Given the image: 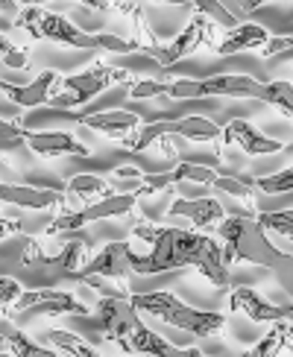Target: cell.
Returning a JSON list of instances; mask_svg holds the SVG:
<instances>
[{
	"instance_id": "f35d334b",
	"label": "cell",
	"mask_w": 293,
	"mask_h": 357,
	"mask_svg": "<svg viewBox=\"0 0 293 357\" xmlns=\"http://www.w3.org/2000/svg\"><path fill=\"white\" fill-rule=\"evenodd\" d=\"M18 229H21V222H12L9 217H3V231H0V237H3V241H6V237H9V234H15Z\"/></svg>"
},
{
	"instance_id": "7c38bea8",
	"label": "cell",
	"mask_w": 293,
	"mask_h": 357,
	"mask_svg": "<svg viewBox=\"0 0 293 357\" xmlns=\"http://www.w3.org/2000/svg\"><path fill=\"white\" fill-rule=\"evenodd\" d=\"M62 88V77H59L56 70H41L36 73L29 82H18L12 85L9 79L0 82V91H3V100L12 102V106L18 109H38L44 102H50L53 94Z\"/></svg>"
},
{
	"instance_id": "9a60e30c",
	"label": "cell",
	"mask_w": 293,
	"mask_h": 357,
	"mask_svg": "<svg viewBox=\"0 0 293 357\" xmlns=\"http://www.w3.org/2000/svg\"><path fill=\"white\" fill-rule=\"evenodd\" d=\"M0 199L6 205L33 208V211H47V208H68L65 190L56 188H38V185H0Z\"/></svg>"
},
{
	"instance_id": "8992f818",
	"label": "cell",
	"mask_w": 293,
	"mask_h": 357,
	"mask_svg": "<svg viewBox=\"0 0 293 357\" xmlns=\"http://www.w3.org/2000/svg\"><path fill=\"white\" fill-rule=\"evenodd\" d=\"M170 100H200V97H264V82L246 73H214V77H182L167 82Z\"/></svg>"
},
{
	"instance_id": "484cf974",
	"label": "cell",
	"mask_w": 293,
	"mask_h": 357,
	"mask_svg": "<svg viewBox=\"0 0 293 357\" xmlns=\"http://www.w3.org/2000/svg\"><path fill=\"white\" fill-rule=\"evenodd\" d=\"M214 188H217V190H223V193H229L232 199H241V202H243V205H249V208L255 205V202H253L255 178H249V176H238L234 170H223V173L217 176Z\"/></svg>"
},
{
	"instance_id": "2e32d148",
	"label": "cell",
	"mask_w": 293,
	"mask_h": 357,
	"mask_svg": "<svg viewBox=\"0 0 293 357\" xmlns=\"http://www.w3.org/2000/svg\"><path fill=\"white\" fill-rule=\"evenodd\" d=\"M229 314H241L253 322H282L287 319V310L278 307V305H270L264 296H258L253 287H234L232 296H229Z\"/></svg>"
},
{
	"instance_id": "277c9868",
	"label": "cell",
	"mask_w": 293,
	"mask_h": 357,
	"mask_svg": "<svg viewBox=\"0 0 293 357\" xmlns=\"http://www.w3.org/2000/svg\"><path fill=\"white\" fill-rule=\"evenodd\" d=\"M15 29H27L33 38L53 41L59 47H70V50H103L97 33H85L77 24H70L65 15L47 12L41 6H29L15 15Z\"/></svg>"
},
{
	"instance_id": "4fadbf2b",
	"label": "cell",
	"mask_w": 293,
	"mask_h": 357,
	"mask_svg": "<svg viewBox=\"0 0 293 357\" xmlns=\"http://www.w3.org/2000/svg\"><path fill=\"white\" fill-rule=\"evenodd\" d=\"M15 310H38L44 317H85L88 307L68 290H56V287H41V290H24V296L15 305Z\"/></svg>"
},
{
	"instance_id": "d6986e66",
	"label": "cell",
	"mask_w": 293,
	"mask_h": 357,
	"mask_svg": "<svg viewBox=\"0 0 293 357\" xmlns=\"http://www.w3.org/2000/svg\"><path fill=\"white\" fill-rule=\"evenodd\" d=\"M126 354H146V357H200V349H179L167 343L161 334H156L153 328H146L144 322H138V328L132 331Z\"/></svg>"
},
{
	"instance_id": "74e56055",
	"label": "cell",
	"mask_w": 293,
	"mask_h": 357,
	"mask_svg": "<svg viewBox=\"0 0 293 357\" xmlns=\"http://www.w3.org/2000/svg\"><path fill=\"white\" fill-rule=\"evenodd\" d=\"M264 3H270V0H241V15H249V12H255L258 6Z\"/></svg>"
},
{
	"instance_id": "603a6c76",
	"label": "cell",
	"mask_w": 293,
	"mask_h": 357,
	"mask_svg": "<svg viewBox=\"0 0 293 357\" xmlns=\"http://www.w3.org/2000/svg\"><path fill=\"white\" fill-rule=\"evenodd\" d=\"M65 193L88 205V202H94L100 197H109V193H114V188H112V182H106V178H100L94 173H77V176L68 178Z\"/></svg>"
},
{
	"instance_id": "6da1fadb",
	"label": "cell",
	"mask_w": 293,
	"mask_h": 357,
	"mask_svg": "<svg viewBox=\"0 0 293 357\" xmlns=\"http://www.w3.org/2000/svg\"><path fill=\"white\" fill-rule=\"evenodd\" d=\"M132 237L150 243L146 255H138V252L132 255V270L138 275H156V273L182 270V266H194L214 287L229 284V266L223 264V246L205 231L138 222V226L132 229Z\"/></svg>"
},
{
	"instance_id": "b9f144b4",
	"label": "cell",
	"mask_w": 293,
	"mask_h": 357,
	"mask_svg": "<svg viewBox=\"0 0 293 357\" xmlns=\"http://www.w3.org/2000/svg\"><path fill=\"white\" fill-rule=\"evenodd\" d=\"M285 310H287V322H293V302H290V305H285Z\"/></svg>"
},
{
	"instance_id": "e0dca14e",
	"label": "cell",
	"mask_w": 293,
	"mask_h": 357,
	"mask_svg": "<svg viewBox=\"0 0 293 357\" xmlns=\"http://www.w3.org/2000/svg\"><path fill=\"white\" fill-rule=\"evenodd\" d=\"M167 217H185L190 220L197 229L209 231V229H217L220 222L226 220V211L223 205L217 199H209V197H182L176 199L170 208H167Z\"/></svg>"
},
{
	"instance_id": "d6a6232c",
	"label": "cell",
	"mask_w": 293,
	"mask_h": 357,
	"mask_svg": "<svg viewBox=\"0 0 293 357\" xmlns=\"http://www.w3.org/2000/svg\"><path fill=\"white\" fill-rule=\"evenodd\" d=\"M0 50H3V68H15V70H21V68H27V62H29V50L27 47H18V44H12L6 36L0 38Z\"/></svg>"
},
{
	"instance_id": "ac0fdd59",
	"label": "cell",
	"mask_w": 293,
	"mask_h": 357,
	"mask_svg": "<svg viewBox=\"0 0 293 357\" xmlns=\"http://www.w3.org/2000/svg\"><path fill=\"white\" fill-rule=\"evenodd\" d=\"M223 144L241 146L246 155H276V153H282V146H285L267 135H261L253 123L241 121V117H234V121H229L223 126Z\"/></svg>"
},
{
	"instance_id": "cb8c5ba5",
	"label": "cell",
	"mask_w": 293,
	"mask_h": 357,
	"mask_svg": "<svg viewBox=\"0 0 293 357\" xmlns=\"http://www.w3.org/2000/svg\"><path fill=\"white\" fill-rule=\"evenodd\" d=\"M3 349L12 354V357H56L53 349L36 343L29 334L12 328L9 319H3Z\"/></svg>"
},
{
	"instance_id": "1f68e13d",
	"label": "cell",
	"mask_w": 293,
	"mask_h": 357,
	"mask_svg": "<svg viewBox=\"0 0 293 357\" xmlns=\"http://www.w3.org/2000/svg\"><path fill=\"white\" fill-rule=\"evenodd\" d=\"M21 296H24V284L18 278H12V275L0 278V307H3V319H9V310L18 305Z\"/></svg>"
},
{
	"instance_id": "836d02e7",
	"label": "cell",
	"mask_w": 293,
	"mask_h": 357,
	"mask_svg": "<svg viewBox=\"0 0 293 357\" xmlns=\"http://www.w3.org/2000/svg\"><path fill=\"white\" fill-rule=\"evenodd\" d=\"M0 146H3V153H12V150H18V146H27L24 126L21 123H12V121L0 123Z\"/></svg>"
},
{
	"instance_id": "5b68a950",
	"label": "cell",
	"mask_w": 293,
	"mask_h": 357,
	"mask_svg": "<svg viewBox=\"0 0 293 357\" xmlns=\"http://www.w3.org/2000/svg\"><path fill=\"white\" fill-rule=\"evenodd\" d=\"M112 85H132V77L129 70L123 68H112V65H91L85 68L80 73H73V77H65L62 79V88L53 94V100L47 102V106L65 112V109H77L82 106V102L94 100L97 94L109 91Z\"/></svg>"
},
{
	"instance_id": "52a82bcc",
	"label": "cell",
	"mask_w": 293,
	"mask_h": 357,
	"mask_svg": "<svg viewBox=\"0 0 293 357\" xmlns=\"http://www.w3.org/2000/svg\"><path fill=\"white\" fill-rule=\"evenodd\" d=\"M188 138V141H223V126L209 121V117L190 114V117H176V121H153L144 123L135 135L126 138L123 146L129 153H144L146 146H153L158 138Z\"/></svg>"
},
{
	"instance_id": "f546056e",
	"label": "cell",
	"mask_w": 293,
	"mask_h": 357,
	"mask_svg": "<svg viewBox=\"0 0 293 357\" xmlns=\"http://www.w3.org/2000/svg\"><path fill=\"white\" fill-rule=\"evenodd\" d=\"M255 220L261 222L264 231L282 234V237H287V241H293V208H287V211H264Z\"/></svg>"
},
{
	"instance_id": "4dcf8cb0",
	"label": "cell",
	"mask_w": 293,
	"mask_h": 357,
	"mask_svg": "<svg viewBox=\"0 0 293 357\" xmlns=\"http://www.w3.org/2000/svg\"><path fill=\"white\" fill-rule=\"evenodd\" d=\"M255 188L264 190V193H290L293 190V167H285V170H278L273 176H258L255 178Z\"/></svg>"
},
{
	"instance_id": "44dd1931",
	"label": "cell",
	"mask_w": 293,
	"mask_h": 357,
	"mask_svg": "<svg viewBox=\"0 0 293 357\" xmlns=\"http://www.w3.org/2000/svg\"><path fill=\"white\" fill-rule=\"evenodd\" d=\"M270 38H273L270 29H264L261 24H238L234 29H229L226 38L214 47V53L217 56H234L241 50H264Z\"/></svg>"
},
{
	"instance_id": "5bb4252c",
	"label": "cell",
	"mask_w": 293,
	"mask_h": 357,
	"mask_svg": "<svg viewBox=\"0 0 293 357\" xmlns=\"http://www.w3.org/2000/svg\"><path fill=\"white\" fill-rule=\"evenodd\" d=\"M27 146L41 158H62V155H77L85 158L91 155V146H85L80 138H73L70 132H38L24 126Z\"/></svg>"
},
{
	"instance_id": "ab89813d",
	"label": "cell",
	"mask_w": 293,
	"mask_h": 357,
	"mask_svg": "<svg viewBox=\"0 0 293 357\" xmlns=\"http://www.w3.org/2000/svg\"><path fill=\"white\" fill-rule=\"evenodd\" d=\"M15 3H21L24 9H29V6H41V3H53V0H15Z\"/></svg>"
},
{
	"instance_id": "7a4b0ae2",
	"label": "cell",
	"mask_w": 293,
	"mask_h": 357,
	"mask_svg": "<svg viewBox=\"0 0 293 357\" xmlns=\"http://www.w3.org/2000/svg\"><path fill=\"white\" fill-rule=\"evenodd\" d=\"M220 241H223V264H258V266H270L278 273L285 290H293V255L276 249L267 241V231L261 229V222L253 217H226L217 226Z\"/></svg>"
},
{
	"instance_id": "d590c367",
	"label": "cell",
	"mask_w": 293,
	"mask_h": 357,
	"mask_svg": "<svg viewBox=\"0 0 293 357\" xmlns=\"http://www.w3.org/2000/svg\"><path fill=\"white\" fill-rule=\"evenodd\" d=\"M290 47H293V36H287V38H276V36H273V38L267 41V47L261 50V56H264V59H270V56L282 53V50H290Z\"/></svg>"
},
{
	"instance_id": "3957f363",
	"label": "cell",
	"mask_w": 293,
	"mask_h": 357,
	"mask_svg": "<svg viewBox=\"0 0 293 357\" xmlns=\"http://www.w3.org/2000/svg\"><path fill=\"white\" fill-rule=\"evenodd\" d=\"M132 305L144 314H150L161 322L173 325L185 334H194V337H211L226 325V314H217V310H197L185 305L182 299H176L173 293H135L132 296Z\"/></svg>"
},
{
	"instance_id": "7bdbcfd3",
	"label": "cell",
	"mask_w": 293,
	"mask_h": 357,
	"mask_svg": "<svg viewBox=\"0 0 293 357\" xmlns=\"http://www.w3.org/2000/svg\"><path fill=\"white\" fill-rule=\"evenodd\" d=\"M0 357H12V354H9V351H6V349H3V354H0Z\"/></svg>"
},
{
	"instance_id": "ba28073f",
	"label": "cell",
	"mask_w": 293,
	"mask_h": 357,
	"mask_svg": "<svg viewBox=\"0 0 293 357\" xmlns=\"http://www.w3.org/2000/svg\"><path fill=\"white\" fill-rule=\"evenodd\" d=\"M138 205V193H109V197H100L94 202H88L77 211H59L53 217V222L44 229V237H56V234H77L82 231L88 222H97V220H112V217H126L129 211H135Z\"/></svg>"
},
{
	"instance_id": "83f0119b",
	"label": "cell",
	"mask_w": 293,
	"mask_h": 357,
	"mask_svg": "<svg viewBox=\"0 0 293 357\" xmlns=\"http://www.w3.org/2000/svg\"><path fill=\"white\" fill-rule=\"evenodd\" d=\"M261 102L278 109L282 114L293 117V85L285 82V79H276V82H264V97Z\"/></svg>"
},
{
	"instance_id": "30bf717a",
	"label": "cell",
	"mask_w": 293,
	"mask_h": 357,
	"mask_svg": "<svg viewBox=\"0 0 293 357\" xmlns=\"http://www.w3.org/2000/svg\"><path fill=\"white\" fill-rule=\"evenodd\" d=\"M94 310H97V322H100L103 334H106V340L126 354L129 337L141 322L138 307L132 305V299H123V296H100Z\"/></svg>"
},
{
	"instance_id": "8d00e7d4",
	"label": "cell",
	"mask_w": 293,
	"mask_h": 357,
	"mask_svg": "<svg viewBox=\"0 0 293 357\" xmlns=\"http://www.w3.org/2000/svg\"><path fill=\"white\" fill-rule=\"evenodd\" d=\"M77 3H82V6H88V9H94V12H109V9H112L109 0H77Z\"/></svg>"
},
{
	"instance_id": "7402d4cb",
	"label": "cell",
	"mask_w": 293,
	"mask_h": 357,
	"mask_svg": "<svg viewBox=\"0 0 293 357\" xmlns=\"http://www.w3.org/2000/svg\"><path fill=\"white\" fill-rule=\"evenodd\" d=\"M287 349H293V322L282 319V322H273L270 331H264L258 343L241 357H278Z\"/></svg>"
},
{
	"instance_id": "60d3db41",
	"label": "cell",
	"mask_w": 293,
	"mask_h": 357,
	"mask_svg": "<svg viewBox=\"0 0 293 357\" xmlns=\"http://www.w3.org/2000/svg\"><path fill=\"white\" fill-rule=\"evenodd\" d=\"M161 3H170V6H194V0H161Z\"/></svg>"
},
{
	"instance_id": "d4e9b609",
	"label": "cell",
	"mask_w": 293,
	"mask_h": 357,
	"mask_svg": "<svg viewBox=\"0 0 293 357\" xmlns=\"http://www.w3.org/2000/svg\"><path fill=\"white\" fill-rule=\"evenodd\" d=\"M44 340L59 349V351H65L68 357H103L91 343H85V340L80 334H73V331H62V328H53L44 334Z\"/></svg>"
},
{
	"instance_id": "4316f807",
	"label": "cell",
	"mask_w": 293,
	"mask_h": 357,
	"mask_svg": "<svg viewBox=\"0 0 293 357\" xmlns=\"http://www.w3.org/2000/svg\"><path fill=\"white\" fill-rule=\"evenodd\" d=\"M194 9L197 15H202V18H209L211 24H217V26H223L226 33L229 29H234L241 24V15H234V12H229L223 3H220V0H194Z\"/></svg>"
},
{
	"instance_id": "e575fe53",
	"label": "cell",
	"mask_w": 293,
	"mask_h": 357,
	"mask_svg": "<svg viewBox=\"0 0 293 357\" xmlns=\"http://www.w3.org/2000/svg\"><path fill=\"white\" fill-rule=\"evenodd\" d=\"M158 94H167V82L165 79H141L129 85V97L132 100H150Z\"/></svg>"
},
{
	"instance_id": "9c48e42d",
	"label": "cell",
	"mask_w": 293,
	"mask_h": 357,
	"mask_svg": "<svg viewBox=\"0 0 293 357\" xmlns=\"http://www.w3.org/2000/svg\"><path fill=\"white\" fill-rule=\"evenodd\" d=\"M132 243L129 241H114L109 243L106 249H100L97 255L85 264V270L80 273V278H103V281H112L114 287H121L126 290L129 296H135L132 293V284H129V278H132Z\"/></svg>"
},
{
	"instance_id": "f1b7e54d",
	"label": "cell",
	"mask_w": 293,
	"mask_h": 357,
	"mask_svg": "<svg viewBox=\"0 0 293 357\" xmlns=\"http://www.w3.org/2000/svg\"><path fill=\"white\" fill-rule=\"evenodd\" d=\"M170 173H173V182H197V185H214L217 176H220L214 167L190 165V161H179Z\"/></svg>"
},
{
	"instance_id": "ee69618b",
	"label": "cell",
	"mask_w": 293,
	"mask_h": 357,
	"mask_svg": "<svg viewBox=\"0 0 293 357\" xmlns=\"http://www.w3.org/2000/svg\"><path fill=\"white\" fill-rule=\"evenodd\" d=\"M200 357H209V354H200Z\"/></svg>"
},
{
	"instance_id": "ffe728a7",
	"label": "cell",
	"mask_w": 293,
	"mask_h": 357,
	"mask_svg": "<svg viewBox=\"0 0 293 357\" xmlns=\"http://www.w3.org/2000/svg\"><path fill=\"white\" fill-rule=\"evenodd\" d=\"M80 123L100 132V135H109V138H121L126 141V135H135V132L144 126L138 114L123 112V109H114V112H94V114H85L80 117Z\"/></svg>"
},
{
	"instance_id": "8fae6325",
	"label": "cell",
	"mask_w": 293,
	"mask_h": 357,
	"mask_svg": "<svg viewBox=\"0 0 293 357\" xmlns=\"http://www.w3.org/2000/svg\"><path fill=\"white\" fill-rule=\"evenodd\" d=\"M214 26H217V24H211L209 18H202V15H194V18H190V24L182 29L179 36H176L173 41H167V44H161L156 62H158L161 68H170V65L179 62V59L190 56L197 47H202V44H209V47H217V41H214Z\"/></svg>"
}]
</instances>
